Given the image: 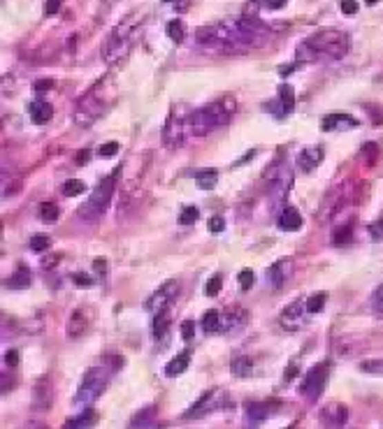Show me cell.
Here are the masks:
<instances>
[{
	"mask_svg": "<svg viewBox=\"0 0 383 429\" xmlns=\"http://www.w3.org/2000/svg\"><path fill=\"white\" fill-rule=\"evenodd\" d=\"M265 37H267L265 23L255 21L251 17H244V19H230V21L202 26L195 33V42L204 49L244 51L248 47H258L260 42H265Z\"/></svg>",
	"mask_w": 383,
	"mask_h": 429,
	"instance_id": "6da1fadb",
	"label": "cell"
},
{
	"mask_svg": "<svg viewBox=\"0 0 383 429\" xmlns=\"http://www.w3.org/2000/svg\"><path fill=\"white\" fill-rule=\"evenodd\" d=\"M351 49V37L344 30H318L299 44L297 59L306 63L342 61Z\"/></svg>",
	"mask_w": 383,
	"mask_h": 429,
	"instance_id": "7a4b0ae2",
	"label": "cell"
},
{
	"mask_svg": "<svg viewBox=\"0 0 383 429\" xmlns=\"http://www.w3.org/2000/svg\"><path fill=\"white\" fill-rule=\"evenodd\" d=\"M235 110H237V105H235V100L230 98H223V100H216L212 105L202 107V110H195L190 112V130H193L195 137H204L209 135L216 128L226 126L230 119H233Z\"/></svg>",
	"mask_w": 383,
	"mask_h": 429,
	"instance_id": "3957f363",
	"label": "cell"
},
{
	"mask_svg": "<svg viewBox=\"0 0 383 429\" xmlns=\"http://www.w3.org/2000/svg\"><path fill=\"white\" fill-rule=\"evenodd\" d=\"M137 30H139V14L126 17L124 21L112 30V35L107 37L105 47H102V61L110 66V63H117L124 59L128 51H130V44L135 40Z\"/></svg>",
	"mask_w": 383,
	"mask_h": 429,
	"instance_id": "277c9868",
	"label": "cell"
},
{
	"mask_svg": "<svg viewBox=\"0 0 383 429\" xmlns=\"http://www.w3.org/2000/svg\"><path fill=\"white\" fill-rule=\"evenodd\" d=\"M119 174H121V168H117L112 172L110 177H105L102 181L95 186L91 197L79 207V216L84 221H98L102 214L110 207L112 197H114V190H117V183H119Z\"/></svg>",
	"mask_w": 383,
	"mask_h": 429,
	"instance_id": "5b68a950",
	"label": "cell"
},
{
	"mask_svg": "<svg viewBox=\"0 0 383 429\" xmlns=\"http://www.w3.org/2000/svg\"><path fill=\"white\" fill-rule=\"evenodd\" d=\"M105 81L102 79L100 84L93 86V91H88L84 98L77 102V110H75V123L86 128V126H93L95 121H98L102 114L107 112V107H110V93H102L105 91Z\"/></svg>",
	"mask_w": 383,
	"mask_h": 429,
	"instance_id": "8992f818",
	"label": "cell"
},
{
	"mask_svg": "<svg viewBox=\"0 0 383 429\" xmlns=\"http://www.w3.org/2000/svg\"><path fill=\"white\" fill-rule=\"evenodd\" d=\"M107 383H110V371L105 367H91L79 383V390H77V395H75V406H79V408L91 406L93 401L105 392Z\"/></svg>",
	"mask_w": 383,
	"mask_h": 429,
	"instance_id": "52a82bcc",
	"label": "cell"
},
{
	"mask_svg": "<svg viewBox=\"0 0 383 429\" xmlns=\"http://www.w3.org/2000/svg\"><path fill=\"white\" fill-rule=\"evenodd\" d=\"M330 360H323L321 364H316L314 369L306 371L302 386H299V392H302L309 401H316L318 397L325 392V388H328V381H330Z\"/></svg>",
	"mask_w": 383,
	"mask_h": 429,
	"instance_id": "ba28073f",
	"label": "cell"
},
{
	"mask_svg": "<svg viewBox=\"0 0 383 429\" xmlns=\"http://www.w3.org/2000/svg\"><path fill=\"white\" fill-rule=\"evenodd\" d=\"M188 132L193 135V130H190V121H181V119H175L172 117L168 123L163 128V144L170 146V149H177V146L186 144L188 139Z\"/></svg>",
	"mask_w": 383,
	"mask_h": 429,
	"instance_id": "9c48e42d",
	"label": "cell"
},
{
	"mask_svg": "<svg viewBox=\"0 0 383 429\" xmlns=\"http://www.w3.org/2000/svg\"><path fill=\"white\" fill-rule=\"evenodd\" d=\"M221 404H223V392H221L219 388H212L209 392H204L200 399H197L195 404L188 408L184 418H188V420L204 418V415H209L212 411H216V408H219Z\"/></svg>",
	"mask_w": 383,
	"mask_h": 429,
	"instance_id": "30bf717a",
	"label": "cell"
},
{
	"mask_svg": "<svg viewBox=\"0 0 383 429\" xmlns=\"http://www.w3.org/2000/svg\"><path fill=\"white\" fill-rule=\"evenodd\" d=\"M177 292H179V281H165V283L158 288V290L153 292L151 297L144 302V309L149 311V313L163 311L165 306L172 304V299L177 297Z\"/></svg>",
	"mask_w": 383,
	"mask_h": 429,
	"instance_id": "8fae6325",
	"label": "cell"
},
{
	"mask_svg": "<svg viewBox=\"0 0 383 429\" xmlns=\"http://www.w3.org/2000/svg\"><path fill=\"white\" fill-rule=\"evenodd\" d=\"M54 401V388H51L49 376H40L33 386V411L35 413H47Z\"/></svg>",
	"mask_w": 383,
	"mask_h": 429,
	"instance_id": "7c38bea8",
	"label": "cell"
},
{
	"mask_svg": "<svg viewBox=\"0 0 383 429\" xmlns=\"http://www.w3.org/2000/svg\"><path fill=\"white\" fill-rule=\"evenodd\" d=\"M248 323V313L244 309H230L226 313H221V335L235 337L246 328Z\"/></svg>",
	"mask_w": 383,
	"mask_h": 429,
	"instance_id": "4fadbf2b",
	"label": "cell"
},
{
	"mask_svg": "<svg viewBox=\"0 0 383 429\" xmlns=\"http://www.w3.org/2000/svg\"><path fill=\"white\" fill-rule=\"evenodd\" d=\"M277 408H279L277 401H248L244 408L246 425H260V422H265L267 418H272Z\"/></svg>",
	"mask_w": 383,
	"mask_h": 429,
	"instance_id": "5bb4252c",
	"label": "cell"
},
{
	"mask_svg": "<svg viewBox=\"0 0 383 429\" xmlns=\"http://www.w3.org/2000/svg\"><path fill=\"white\" fill-rule=\"evenodd\" d=\"M304 311H306V302H293L281 311L279 316V325L286 332H295L302 328L304 323Z\"/></svg>",
	"mask_w": 383,
	"mask_h": 429,
	"instance_id": "9a60e30c",
	"label": "cell"
},
{
	"mask_svg": "<svg viewBox=\"0 0 383 429\" xmlns=\"http://www.w3.org/2000/svg\"><path fill=\"white\" fill-rule=\"evenodd\" d=\"M88 328H91V320L86 318V313L81 311V309H77L70 313V318H68V328H66V335L68 339H81L88 332Z\"/></svg>",
	"mask_w": 383,
	"mask_h": 429,
	"instance_id": "2e32d148",
	"label": "cell"
},
{
	"mask_svg": "<svg viewBox=\"0 0 383 429\" xmlns=\"http://www.w3.org/2000/svg\"><path fill=\"white\" fill-rule=\"evenodd\" d=\"M355 126H357V121L353 117H348V114H342V112L328 114L321 123L325 132H342V130H351V128H355Z\"/></svg>",
	"mask_w": 383,
	"mask_h": 429,
	"instance_id": "e0dca14e",
	"label": "cell"
},
{
	"mask_svg": "<svg viewBox=\"0 0 383 429\" xmlns=\"http://www.w3.org/2000/svg\"><path fill=\"white\" fill-rule=\"evenodd\" d=\"M348 408L344 404H330L321 411V422L328 427H342L348 422Z\"/></svg>",
	"mask_w": 383,
	"mask_h": 429,
	"instance_id": "ac0fdd59",
	"label": "cell"
},
{
	"mask_svg": "<svg viewBox=\"0 0 383 429\" xmlns=\"http://www.w3.org/2000/svg\"><path fill=\"white\" fill-rule=\"evenodd\" d=\"M323 163V149L321 146H306V149L299 151V156H297V168L302 170V172H314L318 165Z\"/></svg>",
	"mask_w": 383,
	"mask_h": 429,
	"instance_id": "d6986e66",
	"label": "cell"
},
{
	"mask_svg": "<svg viewBox=\"0 0 383 429\" xmlns=\"http://www.w3.org/2000/svg\"><path fill=\"white\" fill-rule=\"evenodd\" d=\"M28 112H30V119H33L35 126H44L51 117H54V107H51L47 100H33L28 105Z\"/></svg>",
	"mask_w": 383,
	"mask_h": 429,
	"instance_id": "ffe728a7",
	"label": "cell"
},
{
	"mask_svg": "<svg viewBox=\"0 0 383 429\" xmlns=\"http://www.w3.org/2000/svg\"><path fill=\"white\" fill-rule=\"evenodd\" d=\"M293 274V260L291 258H284L279 262H274V265L270 267V281L274 288H281V283H284L286 279H288Z\"/></svg>",
	"mask_w": 383,
	"mask_h": 429,
	"instance_id": "44dd1931",
	"label": "cell"
},
{
	"mask_svg": "<svg viewBox=\"0 0 383 429\" xmlns=\"http://www.w3.org/2000/svg\"><path fill=\"white\" fill-rule=\"evenodd\" d=\"M302 214H299L297 209L293 207H286L284 211L279 214V228L286 230V232H293V230H299L302 228Z\"/></svg>",
	"mask_w": 383,
	"mask_h": 429,
	"instance_id": "7402d4cb",
	"label": "cell"
},
{
	"mask_svg": "<svg viewBox=\"0 0 383 429\" xmlns=\"http://www.w3.org/2000/svg\"><path fill=\"white\" fill-rule=\"evenodd\" d=\"M277 105H279V114L277 117H286L293 107H295V93H293V88L288 84H281L279 86V100H277Z\"/></svg>",
	"mask_w": 383,
	"mask_h": 429,
	"instance_id": "603a6c76",
	"label": "cell"
},
{
	"mask_svg": "<svg viewBox=\"0 0 383 429\" xmlns=\"http://www.w3.org/2000/svg\"><path fill=\"white\" fill-rule=\"evenodd\" d=\"M28 286H30V270L26 265H19L14 274L8 279V288H12V290H26Z\"/></svg>",
	"mask_w": 383,
	"mask_h": 429,
	"instance_id": "cb8c5ba5",
	"label": "cell"
},
{
	"mask_svg": "<svg viewBox=\"0 0 383 429\" xmlns=\"http://www.w3.org/2000/svg\"><path fill=\"white\" fill-rule=\"evenodd\" d=\"M168 330H170V316L163 311H158V313H153V323H151V337L156 339V341H161V339L168 335Z\"/></svg>",
	"mask_w": 383,
	"mask_h": 429,
	"instance_id": "d4e9b609",
	"label": "cell"
},
{
	"mask_svg": "<svg viewBox=\"0 0 383 429\" xmlns=\"http://www.w3.org/2000/svg\"><path fill=\"white\" fill-rule=\"evenodd\" d=\"M190 364V353L186 350V353H179L177 357H172V360L168 362V367H165V374L168 376H181L184 371L188 369Z\"/></svg>",
	"mask_w": 383,
	"mask_h": 429,
	"instance_id": "484cf974",
	"label": "cell"
},
{
	"mask_svg": "<svg viewBox=\"0 0 383 429\" xmlns=\"http://www.w3.org/2000/svg\"><path fill=\"white\" fill-rule=\"evenodd\" d=\"M193 179H195V183L200 186L202 190H212L214 186H216V181H219V172L216 170H200V172H195L193 174Z\"/></svg>",
	"mask_w": 383,
	"mask_h": 429,
	"instance_id": "4316f807",
	"label": "cell"
},
{
	"mask_svg": "<svg viewBox=\"0 0 383 429\" xmlns=\"http://www.w3.org/2000/svg\"><path fill=\"white\" fill-rule=\"evenodd\" d=\"M230 371L237 379H248L253 374V360H248V357H235L233 364H230Z\"/></svg>",
	"mask_w": 383,
	"mask_h": 429,
	"instance_id": "83f0119b",
	"label": "cell"
},
{
	"mask_svg": "<svg viewBox=\"0 0 383 429\" xmlns=\"http://www.w3.org/2000/svg\"><path fill=\"white\" fill-rule=\"evenodd\" d=\"M37 216H40L42 223H49V226H51V223L59 221L61 214H59V207H56L54 202H42L40 207H37Z\"/></svg>",
	"mask_w": 383,
	"mask_h": 429,
	"instance_id": "f1b7e54d",
	"label": "cell"
},
{
	"mask_svg": "<svg viewBox=\"0 0 383 429\" xmlns=\"http://www.w3.org/2000/svg\"><path fill=\"white\" fill-rule=\"evenodd\" d=\"M95 422H98V415H95V411H91V408H88V411L79 413V415H77V418H70V420L66 422V427L79 429V427H91V425H95Z\"/></svg>",
	"mask_w": 383,
	"mask_h": 429,
	"instance_id": "f546056e",
	"label": "cell"
},
{
	"mask_svg": "<svg viewBox=\"0 0 383 429\" xmlns=\"http://www.w3.org/2000/svg\"><path fill=\"white\" fill-rule=\"evenodd\" d=\"M202 330L209 332V335H212V332H219L221 330V313L216 309H209L207 313H204L202 316Z\"/></svg>",
	"mask_w": 383,
	"mask_h": 429,
	"instance_id": "4dcf8cb0",
	"label": "cell"
},
{
	"mask_svg": "<svg viewBox=\"0 0 383 429\" xmlns=\"http://www.w3.org/2000/svg\"><path fill=\"white\" fill-rule=\"evenodd\" d=\"M153 415H156V408L149 406V408H142L135 418L130 420V427H144V425H156V420H153Z\"/></svg>",
	"mask_w": 383,
	"mask_h": 429,
	"instance_id": "1f68e13d",
	"label": "cell"
},
{
	"mask_svg": "<svg viewBox=\"0 0 383 429\" xmlns=\"http://www.w3.org/2000/svg\"><path fill=\"white\" fill-rule=\"evenodd\" d=\"M61 190H63V195H66V197H75V195L86 193V183L79 181V179H68V181L63 183Z\"/></svg>",
	"mask_w": 383,
	"mask_h": 429,
	"instance_id": "d6a6232c",
	"label": "cell"
},
{
	"mask_svg": "<svg viewBox=\"0 0 383 429\" xmlns=\"http://www.w3.org/2000/svg\"><path fill=\"white\" fill-rule=\"evenodd\" d=\"M325 302H328V292H316L306 299V311L309 313H321L325 309Z\"/></svg>",
	"mask_w": 383,
	"mask_h": 429,
	"instance_id": "836d02e7",
	"label": "cell"
},
{
	"mask_svg": "<svg viewBox=\"0 0 383 429\" xmlns=\"http://www.w3.org/2000/svg\"><path fill=\"white\" fill-rule=\"evenodd\" d=\"M351 237H353V221H348L346 226L337 228L335 235H332V241H335L337 246H342V244H346V241H351Z\"/></svg>",
	"mask_w": 383,
	"mask_h": 429,
	"instance_id": "e575fe53",
	"label": "cell"
},
{
	"mask_svg": "<svg viewBox=\"0 0 383 429\" xmlns=\"http://www.w3.org/2000/svg\"><path fill=\"white\" fill-rule=\"evenodd\" d=\"M168 35L172 42H184V35H186V28H184V23L179 21V19H175V21L168 23Z\"/></svg>",
	"mask_w": 383,
	"mask_h": 429,
	"instance_id": "d590c367",
	"label": "cell"
},
{
	"mask_svg": "<svg viewBox=\"0 0 383 429\" xmlns=\"http://www.w3.org/2000/svg\"><path fill=\"white\" fill-rule=\"evenodd\" d=\"M47 248H51V239H49L47 235L30 237V251H33V253H44Z\"/></svg>",
	"mask_w": 383,
	"mask_h": 429,
	"instance_id": "8d00e7d4",
	"label": "cell"
},
{
	"mask_svg": "<svg viewBox=\"0 0 383 429\" xmlns=\"http://www.w3.org/2000/svg\"><path fill=\"white\" fill-rule=\"evenodd\" d=\"M360 371H365V374H374V376H383V357L360 362Z\"/></svg>",
	"mask_w": 383,
	"mask_h": 429,
	"instance_id": "74e56055",
	"label": "cell"
},
{
	"mask_svg": "<svg viewBox=\"0 0 383 429\" xmlns=\"http://www.w3.org/2000/svg\"><path fill=\"white\" fill-rule=\"evenodd\" d=\"M197 219H200L197 207H184L181 214H179V223H181V226H193Z\"/></svg>",
	"mask_w": 383,
	"mask_h": 429,
	"instance_id": "f35d334b",
	"label": "cell"
},
{
	"mask_svg": "<svg viewBox=\"0 0 383 429\" xmlns=\"http://www.w3.org/2000/svg\"><path fill=\"white\" fill-rule=\"evenodd\" d=\"M221 288H223V277H221V274H214V277L207 281V288H204V292H207L209 297H216V295L221 292Z\"/></svg>",
	"mask_w": 383,
	"mask_h": 429,
	"instance_id": "ab89813d",
	"label": "cell"
},
{
	"mask_svg": "<svg viewBox=\"0 0 383 429\" xmlns=\"http://www.w3.org/2000/svg\"><path fill=\"white\" fill-rule=\"evenodd\" d=\"M253 272L251 270H242L239 272V277H237V283L242 286V290H251V286H253Z\"/></svg>",
	"mask_w": 383,
	"mask_h": 429,
	"instance_id": "60d3db41",
	"label": "cell"
},
{
	"mask_svg": "<svg viewBox=\"0 0 383 429\" xmlns=\"http://www.w3.org/2000/svg\"><path fill=\"white\" fill-rule=\"evenodd\" d=\"M367 230H369V237H372L374 241H383V216L381 219H376Z\"/></svg>",
	"mask_w": 383,
	"mask_h": 429,
	"instance_id": "b9f144b4",
	"label": "cell"
},
{
	"mask_svg": "<svg viewBox=\"0 0 383 429\" xmlns=\"http://www.w3.org/2000/svg\"><path fill=\"white\" fill-rule=\"evenodd\" d=\"M372 306H374V311L379 313V316H383V283L376 288L374 295H372Z\"/></svg>",
	"mask_w": 383,
	"mask_h": 429,
	"instance_id": "7bdbcfd3",
	"label": "cell"
},
{
	"mask_svg": "<svg viewBox=\"0 0 383 429\" xmlns=\"http://www.w3.org/2000/svg\"><path fill=\"white\" fill-rule=\"evenodd\" d=\"M117 153H119V144L117 142H107V144H102L98 149L100 158H112V156H117Z\"/></svg>",
	"mask_w": 383,
	"mask_h": 429,
	"instance_id": "ee69618b",
	"label": "cell"
},
{
	"mask_svg": "<svg viewBox=\"0 0 383 429\" xmlns=\"http://www.w3.org/2000/svg\"><path fill=\"white\" fill-rule=\"evenodd\" d=\"M181 337H184V341H193V337H195V323L193 320H186V323L181 325Z\"/></svg>",
	"mask_w": 383,
	"mask_h": 429,
	"instance_id": "f6af8a7d",
	"label": "cell"
},
{
	"mask_svg": "<svg viewBox=\"0 0 383 429\" xmlns=\"http://www.w3.org/2000/svg\"><path fill=\"white\" fill-rule=\"evenodd\" d=\"M72 281L79 288H91L93 286V279L88 277V274H84V272H77V274H72Z\"/></svg>",
	"mask_w": 383,
	"mask_h": 429,
	"instance_id": "bcb514c9",
	"label": "cell"
},
{
	"mask_svg": "<svg viewBox=\"0 0 383 429\" xmlns=\"http://www.w3.org/2000/svg\"><path fill=\"white\" fill-rule=\"evenodd\" d=\"M207 228H209V232H214V235H219L223 228H226V221L221 219V216H212L207 223Z\"/></svg>",
	"mask_w": 383,
	"mask_h": 429,
	"instance_id": "7dc6e473",
	"label": "cell"
},
{
	"mask_svg": "<svg viewBox=\"0 0 383 429\" xmlns=\"http://www.w3.org/2000/svg\"><path fill=\"white\" fill-rule=\"evenodd\" d=\"M342 12L346 17L357 14V0H342Z\"/></svg>",
	"mask_w": 383,
	"mask_h": 429,
	"instance_id": "c3c4849f",
	"label": "cell"
},
{
	"mask_svg": "<svg viewBox=\"0 0 383 429\" xmlns=\"http://www.w3.org/2000/svg\"><path fill=\"white\" fill-rule=\"evenodd\" d=\"M61 3H63V0H47V5H44V17L56 14V12L61 10Z\"/></svg>",
	"mask_w": 383,
	"mask_h": 429,
	"instance_id": "681fc988",
	"label": "cell"
},
{
	"mask_svg": "<svg viewBox=\"0 0 383 429\" xmlns=\"http://www.w3.org/2000/svg\"><path fill=\"white\" fill-rule=\"evenodd\" d=\"M19 357H21V355H19V350L17 348H10L8 353H5V364H8V367H17Z\"/></svg>",
	"mask_w": 383,
	"mask_h": 429,
	"instance_id": "f907efd6",
	"label": "cell"
},
{
	"mask_svg": "<svg viewBox=\"0 0 383 429\" xmlns=\"http://www.w3.org/2000/svg\"><path fill=\"white\" fill-rule=\"evenodd\" d=\"M297 374H299V364H297V362H291V364H288V369H286V374H284L286 383H291V381H293V376H297Z\"/></svg>",
	"mask_w": 383,
	"mask_h": 429,
	"instance_id": "816d5d0a",
	"label": "cell"
},
{
	"mask_svg": "<svg viewBox=\"0 0 383 429\" xmlns=\"http://www.w3.org/2000/svg\"><path fill=\"white\" fill-rule=\"evenodd\" d=\"M362 153H367V158L374 163V160H376V153H379V146H376V144H365V146H362Z\"/></svg>",
	"mask_w": 383,
	"mask_h": 429,
	"instance_id": "f5cc1de1",
	"label": "cell"
},
{
	"mask_svg": "<svg viewBox=\"0 0 383 429\" xmlns=\"http://www.w3.org/2000/svg\"><path fill=\"white\" fill-rule=\"evenodd\" d=\"M93 267H95V272H98L100 277H105V272H107V260H105V258H95V260H93Z\"/></svg>",
	"mask_w": 383,
	"mask_h": 429,
	"instance_id": "db71d44e",
	"label": "cell"
},
{
	"mask_svg": "<svg viewBox=\"0 0 383 429\" xmlns=\"http://www.w3.org/2000/svg\"><path fill=\"white\" fill-rule=\"evenodd\" d=\"M33 88H35V91H47V88H54V81H51V79H42L40 84H35Z\"/></svg>",
	"mask_w": 383,
	"mask_h": 429,
	"instance_id": "11a10c76",
	"label": "cell"
},
{
	"mask_svg": "<svg viewBox=\"0 0 383 429\" xmlns=\"http://www.w3.org/2000/svg\"><path fill=\"white\" fill-rule=\"evenodd\" d=\"M88 156H91V151L84 149V151H79V158H77V165H86V160Z\"/></svg>",
	"mask_w": 383,
	"mask_h": 429,
	"instance_id": "9f6ffc18",
	"label": "cell"
},
{
	"mask_svg": "<svg viewBox=\"0 0 383 429\" xmlns=\"http://www.w3.org/2000/svg\"><path fill=\"white\" fill-rule=\"evenodd\" d=\"M286 3H288V0H267V5H270V8H274V10H281Z\"/></svg>",
	"mask_w": 383,
	"mask_h": 429,
	"instance_id": "6f0895ef",
	"label": "cell"
},
{
	"mask_svg": "<svg viewBox=\"0 0 383 429\" xmlns=\"http://www.w3.org/2000/svg\"><path fill=\"white\" fill-rule=\"evenodd\" d=\"M255 156V151H248L246 153V156L244 158H242V160H237V163H235V168H239V165H244V163H248V160H251Z\"/></svg>",
	"mask_w": 383,
	"mask_h": 429,
	"instance_id": "680465c9",
	"label": "cell"
},
{
	"mask_svg": "<svg viewBox=\"0 0 383 429\" xmlns=\"http://www.w3.org/2000/svg\"><path fill=\"white\" fill-rule=\"evenodd\" d=\"M365 3H367V5H376V3H379V0H365Z\"/></svg>",
	"mask_w": 383,
	"mask_h": 429,
	"instance_id": "91938a15",
	"label": "cell"
},
{
	"mask_svg": "<svg viewBox=\"0 0 383 429\" xmlns=\"http://www.w3.org/2000/svg\"><path fill=\"white\" fill-rule=\"evenodd\" d=\"M163 3H179V0H163Z\"/></svg>",
	"mask_w": 383,
	"mask_h": 429,
	"instance_id": "94428289",
	"label": "cell"
}]
</instances>
